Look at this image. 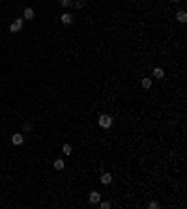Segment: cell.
I'll list each match as a JSON object with an SVG mask.
<instances>
[{"label":"cell","mask_w":187,"mask_h":209,"mask_svg":"<svg viewBox=\"0 0 187 209\" xmlns=\"http://www.w3.org/2000/svg\"><path fill=\"white\" fill-rule=\"evenodd\" d=\"M97 123H99V127H103V129H109V127L112 125V118H110L109 114H101L97 118Z\"/></svg>","instance_id":"1"},{"label":"cell","mask_w":187,"mask_h":209,"mask_svg":"<svg viewBox=\"0 0 187 209\" xmlns=\"http://www.w3.org/2000/svg\"><path fill=\"white\" fill-rule=\"evenodd\" d=\"M23 23H24V19L23 17H19V19H15V21L9 24V32L11 34H15V32H19V30L23 28Z\"/></svg>","instance_id":"2"},{"label":"cell","mask_w":187,"mask_h":209,"mask_svg":"<svg viewBox=\"0 0 187 209\" xmlns=\"http://www.w3.org/2000/svg\"><path fill=\"white\" fill-rule=\"evenodd\" d=\"M11 142H13V146H21L24 142V136L21 135V132H15V135L11 136Z\"/></svg>","instance_id":"3"},{"label":"cell","mask_w":187,"mask_h":209,"mask_svg":"<svg viewBox=\"0 0 187 209\" xmlns=\"http://www.w3.org/2000/svg\"><path fill=\"white\" fill-rule=\"evenodd\" d=\"M99 200H101V194H99L97 191L90 192V203H99Z\"/></svg>","instance_id":"4"},{"label":"cell","mask_w":187,"mask_h":209,"mask_svg":"<svg viewBox=\"0 0 187 209\" xmlns=\"http://www.w3.org/2000/svg\"><path fill=\"white\" fill-rule=\"evenodd\" d=\"M60 21H62L64 24H71V23H73V15H71V13H62Z\"/></svg>","instance_id":"5"},{"label":"cell","mask_w":187,"mask_h":209,"mask_svg":"<svg viewBox=\"0 0 187 209\" xmlns=\"http://www.w3.org/2000/svg\"><path fill=\"white\" fill-rule=\"evenodd\" d=\"M23 17L26 19V21H30V19H34V9H32V8H24V11H23Z\"/></svg>","instance_id":"6"},{"label":"cell","mask_w":187,"mask_h":209,"mask_svg":"<svg viewBox=\"0 0 187 209\" xmlns=\"http://www.w3.org/2000/svg\"><path fill=\"white\" fill-rule=\"evenodd\" d=\"M101 183H103V185H110V183H112V176H110V174H103V176H101Z\"/></svg>","instance_id":"7"},{"label":"cell","mask_w":187,"mask_h":209,"mask_svg":"<svg viewBox=\"0 0 187 209\" xmlns=\"http://www.w3.org/2000/svg\"><path fill=\"white\" fill-rule=\"evenodd\" d=\"M176 19H178L180 23H185V21H187V13L183 11V9H180V11L176 13Z\"/></svg>","instance_id":"8"},{"label":"cell","mask_w":187,"mask_h":209,"mask_svg":"<svg viewBox=\"0 0 187 209\" xmlns=\"http://www.w3.org/2000/svg\"><path fill=\"white\" fill-rule=\"evenodd\" d=\"M154 77H155V79H163V77H165V71L161 69V67H155V69H154Z\"/></svg>","instance_id":"9"},{"label":"cell","mask_w":187,"mask_h":209,"mask_svg":"<svg viewBox=\"0 0 187 209\" xmlns=\"http://www.w3.org/2000/svg\"><path fill=\"white\" fill-rule=\"evenodd\" d=\"M64 166H65V162H64L62 159H56V161H54V168H56V170H64Z\"/></svg>","instance_id":"10"},{"label":"cell","mask_w":187,"mask_h":209,"mask_svg":"<svg viewBox=\"0 0 187 209\" xmlns=\"http://www.w3.org/2000/svg\"><path fill=\"white\" fill-rule=\"evenodd\" d=\"M62 151H64V155H71V144H64L62 146Z\"/></svg>","instance_id":"11"},{"label":"cell","mask_w":187,"mask_h":209,"mask_svg":"<svg viewBox=\"0 0 187 209\" xmlns=\"http://www.w3.org/2000/svg\"><path fill=\"white\" fill-rule=\"evenodd\" d=\"M140 84H142V88H146V90L151 88V80L150 79H142V80H140Z\"/></svg>","instance_id":"12"},{"label":"cell","mask_w":187,"mask_h":209,"mask_svg":"<svg viewBox=\"0 0 187 209\" xmlns=\"http://www.w3.org/2000/svg\"><path fill=\"white\" fill-rule=\"evenodd\" d=\"M84 6H86V0H77V2H75V8L77 9H82Z\"/></svg>","instance_id":"13"},{"label":"cell","mask_w":187,"mask_h":209,"mask_svg":"<svg viewBox=\"0 0 187 209\" xmlns=\"http://www.w3.org/2000/svg\"><path fill=\"white\" fill-rule=\"evenodd\" d=\"M60 6H64V8L71 6V0H60Z\"/></svg>","instance_id":"14"},{"label":"cell","mask_w":187,"mask_h":209,"mask_svg":"<svg viewBox=\"0 0 187 209\" xmlns=\"http://www.w3.org/2000/svg\"><path fill=\"white\" fill-rule=\"evenodd\" d=\"M148 207H150V209H157V207H159V202H150Z\"/></svg>","instance_id":"15"},{"label":"cell","mask_w":187,"mask_h":209,"mask_svg":"<svg viewBox=\"0 0 187 209\" xmlns=\"http://www.w3.org/2000/svg\"><path fill=\"white\" fill-rule=\"evenodd\" d=\"M99 205H101V209H109V207H110V203H109V202H101V200H99Z\"/></svg>","instance_id":"16"},{"label":"cell","mask_w":187,"mask_h":209,"mask_svg":"<svg viewBox=\"0 0 187 209\" xmlns=\"http://www.w3.org/2000/svg\"><path fill=\"white\" fill-rule=\"evenodd\" d=\"M23 129L26 131V132H30V131H32V125H30V123H24V127H23Z\"/></svg>","instance_id":"17"},{"label":"cell","mask_w":187,"mask_h":209,"mask_svg":"<svg viewBox=\"0 0 187 209\" xmlns=\"http://www.w3.org/2000/svg\"><path fill=\"white\" fill-rule=\"evenodd\" d=\"M172 2H180V0H172Z\"/></svg>","instance_id":"18"}]
</instances>
